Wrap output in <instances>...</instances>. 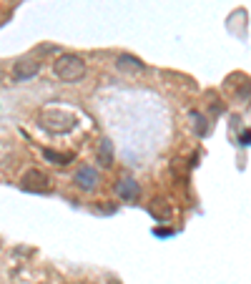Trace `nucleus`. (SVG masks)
Segmentation results:
<instances>
[{
  "mask_svg": "<svg viewBox=\"0 0 251 284\" xmlns=\"http://www.w3.org/2000/svg\"><path fill=\"white\" fill-rule=\"evenodd\" d=\"M53 73L61 78L63 83H75V80H80L83 78V73H86V61L80 58V56H61L56 63H53Z\"/></svg>",
  "mask_w": 251,
  "mask_h": 284,
  "instance_id": "1",
  "label": "nucleus"
},
{
  "mask_svg": "<svg viewBox=\"0 0 251 284\" xmlns=\"http://www.w3.org/2000/svg\"><path fill=\"white\" fill-rule=\"evenodd\" d=\"M46 131H51V134H68V131H73L75 129V116H70V113H65V111H43L40 113V121H38Z\"/></svg>",
  "mask_w": 251,
  "mask_h": 284,
  "instance_id": "2",
  "label": "nucleus"
},
{
  "mask_svg": "<svg viewBox=\"0 0 251 284\" xmlns=\"http://www.w3.org/2000/svg\"><path fill=\"white\" fill-rule=\"evenodd\" d=\"M20 181H23V189H28V191H48V189H51L48 174H43V171H38V169L25 171V176H23Z\"/></svg>",
  "mask_w": 251,
  "mask_h": 284,
  "instance_id": "3",
  "label": "nucleus"
},
{
  "mask_svg": "<svg viewBox=\"0 0 251 284\" xmlns=\"http://www.w3.org/2000/svg\"><path fill=\"white\" fill-rule=\"evenodd\" d=\"M75 184L83 189V191H93L98 186V171L93 166H80L78 174H75Z\"/></svg>",
  "mask_w": 251,
  "mask_h": 284,
  "instance_id": "4",
  "label": "nucleus"
},
{
  "mask_svg": "<svg viewBox=\"0 0 251 284\" xmlns=\"http://www.w3.org/2000/svg\"><path fill=\"white\" fill-rule=\"evenodd\" d=\"M13 71H15V78H18V80H30V78H35V75L40 73V63L33 61V58H23V61L15 63Z\"/></svg>",
  "mask_w": 251,
  "mask_h": 284,
  "instance_id": "5",
  "label": "nucleus"
},
{
  "mask_svg": "<svg viewBox=\"0 0 251 284\" xmlns=\"http://www.w3.org/2000/svg\"><path fill=\"white\" fill-rule=\"evenodd\" d=\"M116 194L126 199V201H133V199H138V194H141V186H138V181H133V179H118V184H116Z\"/></svg>",
  "mask_w": 251,
  "mask_h": 284,
  "instance_id": "6",
  "label": "nucleus"
},
{
  "mask_svg": "<svg viewBox=\"0 0 251 284\" xmlns=\"http://www.w3.org/2000/svg\"><path fill=\"white\" fill-rule=\"evenodd\" d=\"M98 164H101L103 169L113 166V143L108 141V139L101 141V148H98Z\"/></svg>",
  "mask_w": 251,
  "mask_h": 284,
  "instance_id": "7",
  "label": "nucleus"
},
{
  "mask_svg": "<svg viewBox=\"0 0 251 284\" xmlns=\"http://www.w3.org/2000/svg\"><path fill=\"white\" fill-rule=\"evenodd\" d=\"M116 66L121 68V71H143V63L138 61V58H133V56H118V61H116Z\"/></svg>",
  "mask_w": 251,
  "mask_h": 284,
  "instance_id": "8",
  "label": "nucleus"
},
{
  "mask_svg": "<svg viewBox=\"0 0 251 284\" xmlns=\"http://www.w3.org/2000/svg\"><path fill=\"white\" fill-rule=\"evenodd\" d=\"M43 158L51 161V164H58V166H65V164L70 161L68 153H58V151H53V148H43Z\"/></svg>",
  "mask_w": 251,
  "mask_h": 284,
  "instance_id": "9",
  "label": "nucleus"
}]
</instances>
